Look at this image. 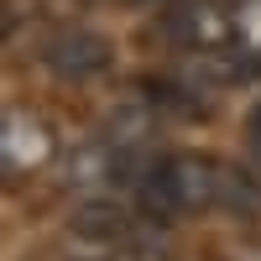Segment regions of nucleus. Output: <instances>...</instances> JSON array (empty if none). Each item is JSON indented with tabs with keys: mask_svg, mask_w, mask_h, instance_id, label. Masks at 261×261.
Here are the masks:
<instances>
[{
	"mask_svg": "<svg viewBox=\"0 0 261 261\" xmlns=\"http://www.w3.org/2000/svg\"><path fill=\"white\" fill-rule=\"evenodd\" d=\"M146 105H157V110H178V115H199L204 110L199 79H146Z\"/></svg>",
	"mask_w": 261,
	"mask_h": 261,
	"instance_id": "obj_8",
	"label": "nucleus"
},
{
	"mask_svg": "<svg viewBox=\"0 0 261 261\" xmlns=\"http://www.w3.org/2000/svg\"><path fill=\"white\" fill-rule=\"evenodd\" d=\"M0 157H6V172H32L53 157V130L42 125L32 110H6V125H0Z\"/></svg>",
	"mask_w": 261,
	"mask_h": 261,
	"instance_id": "obj_4",
	"label": "nucleus"
},
{
	"mask_svg": "<svg viewBox=\"0 0 261 261\" xmlns=\"http://www.w3.org/2000/svg\"><path fill=\"white\" fill-rule=\"evenodd\" d=\"M157 105H120V110L105 115V141L130 151V157H141L146 141H151V130H157Z\"/></svg>",
	"mask_w": 261,
	"mask_h": 261,
	"instance_id": "obj_6",
	"label": "nucleus"
},
{
	"mask_svg": "<svg viewBox=\"0 0 261 261\" xmlns=\"http://www.w3.org/2000/svg\"><path fill=\"white\" fill-rule=\"evenodd\" d=\"M220 167L214 157H167L151 162L136 178V199L146 220H178V214H204L220 209Z\"/></svg>",
	"mask_w": 261,
	"mask_h": 261,
	"instance_id": "obj_1",
	"label": "nucleus"
},
{
	"mask_svg": "<svg viewBox=\"0 0 261 261\" xmlns=\"http://www.w3.org/2000/svg\"><path fill=\"white\" fill-rule=\"evenodd\" d=\"M162 32L188 53H225L235 47V6H225V0H167Z\"/></svg>",
	"mask_w": 261,
	"mask_h": 261,
	"instance_id": "obj_2",
	"label": "nucleus"
},
{
	"mask_svg": "<svg viewBox=\"0 0 261 261\" xmlns=\"http://www.w3.org/2000/svg\"><path fill=\"white\" fill-rule=\"evenodd\" d=\"M68 230L79 235V241H130V209L120 199H110V193H89L73 214H68Z\"/></svg>",
	"mask_w": 261,
	"mask_h": 261,
	"instance_id": "obj_5",
	"label": "nucleus"
},
{
	"mask_svg": "<svg viewBox=\"0 0 261 261\" xmlns=\"http://www.w3.org/2000/svg\"><path fill=\"white\" fill-rule=\"evenodd\" d=\"M220 209L241 214V220H251V214H261V183L251 167H220Z\"/></svg>",
	"mask_w": 261,
	"mask_h": 261,
	"instance_id": "obj_7",
	"label": "nucleus"
},
{
	"mask_svg": "<svg viewBox=\"0 0 261 261\" xmlns=\"http://www.w3.org/2000/svg\"><path fill=\"white\" fill-rule=\"evenodd\" d=\"M42 63H47L58 79L84 84V79H94V73L110 68L115 53H110V42H105L99 32H58L47 47H42Z\"/></svg>",
	"mask_w": 261,
	"mask_h": 261,
	"instance_id": "obj_3",
	"label": "nucleus"
},
{
	"mask_svg": "<svg viewBox=\"0 0 261 261\" xmlns=\"http://www.w3.org/2000/svg\"><path fill=\"white\" fill-rule=\"evenodd\" d=\"M235 47L261 58V0H241L235 6Z\"/></svg>",
	"mask_w": 261,
	"mask_h": 261,
	"instance_id": "obj_9",
	"label": "nucleus"
},
{
	"mask_svg": "<svg viewBox=\"0 0 261 261\" xmlns=\"http://www.w3.org/2000/svg\"><path fill=\"white\" fill-rule=\"evenodd\" d=\"M246 141H251V157H256V167H261V105H256L251 120H246Z\"/></svg>",
	"mask_w": 261,
	"mask_h": 261,
	"instance_id": "obj_10",
	"label": "nucleus"
}]
</instances>
